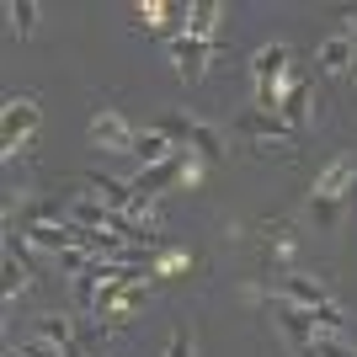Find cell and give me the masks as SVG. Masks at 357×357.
Wrapping results in <instances>:
<instances>
[{"instance_id":"1","label":"cell","mask_w":357,"mask_h":357,"mask_svg":"<svg viewBox=\"0 0 357 357\" xmlns=\"http://www.w3.org/2000/svg\"><path fill=\"white\" fill-rule=\"evenodd\" d=\"M235 134H240V139H251L261 155H283V160H294V128H288L278 112H261V107L240 112Z\"/></svg>"},{"instance_id":"2","label":"cell","mask_w":357,"mask_h":357,"mask_svg":"<svg viewBox=\"0 0 357 357\" xmlns=\"http://www.w3.org/2000/svg\"><path fill=\"white\" fill-rule=\"evenodd\" d=\"M32 128H38V96H11L6 112H0V144H6V155H16L27 144Z\"/></svg>"},{"instance_id":"3","label":"cell","mask_w":357,"mask_h":357,"mask_svg":"<svg viewBox=\"0 0 357 357\" xmlns=\"http://www.w3.org/2000/svg\"><path fill=\"white\" fill-rule=\"evenodd\" d=\"M187 16H192V6H139V27L149 32V38H160V43H176V38H187Z\"/></svg>"},{"instance_id":"4","label":"cell","mask_w":357,"mask_h":357,"mask_svg":"<svg viewBox=\"0 0 357 357\" xmlns=\"http://www.w3.org/2000/svg\"><path fill=\"white\" fill-rule=\"evenodd\" d=\"M181 176H197V165H187L181 155H171V160H160V165H144L128 187H134V197H144V203H149V197H160L165 187H171V181H181Z\"/></svg>"},{"instance_id":"5","label":"cell","mask_w":357,"mask_h":357,"mask_svg":"<svg viewBox=\"0 0 357 357\" xmlns=\"http://www.w3.org/2000/svg\"><path fill=\"white\" fill-rule=\"evenodd\" d=\"M165 48H171V64H176V75L187 86H197L203 70H208V59L219 54V43H203V38H176V43H165Z\"/></svg>"},{"instance_id":"6","label":"cell","mask_w":357,"mask_h":357,"mask_svg":"<svg viewBox=\"0 0 357 357\" xmlns=\"http://www.w3.org/2000/svg\"><path fill=\"white\" fill-rule=\"evenodd\" d=\"M91 139L102 149H118V155H134V139H139V128L123 112H96L91 118Z\"/></svg>"},{"instance_id":"7","label":"cell","mask_w":357,"mask_h":357,"mask_svg":"<svg viewBox=\"0 0 357 357\" xmlns=\"http://www.w3.org/2000/svg\"><path fill=\"white\" fill-rule=\"evenodd\" d=\"M278 298L283 304H298V310H326L331 304V294H326V283H314V278H278Z\"/></svg>"},{"instance_id":"8","label":"cell","mask_w":357,"mask_h":357,"mask_svg":"<svg viewBox=\"0 0 357 357\" xmlns=\"http://www.w3.org/2000/svg\"><path fill=\"white\" fill-rule=\"evenodd\" d=\"M278 118L288 123V128H304L310 123V80H288V91H283V102H278Z\"/></svg>"},{"instance_id":"9","label":"cell","mask_w":357,"mask_h":357,"mask_svg":"<svg viewBox=\"0 0 357 357\" xmlns=\"http://www.w3.org/2000/svg\"><path fill=\"white\" fill-rule=\"evenodd\" d=\"M352 54H357V38L352 32H336V38H326V43H320V54H314V59H320V70H352Z\"/></svg>"},{"instance_id":"10","label":"cell","mask_w":357,"mask_h":357,"mask_svg":"<svg viewBox=\"0 0 357 357\" xmlns=\"http://www.w3.org/2000/svg\"><path fill=\"white\" fill-rule=\"evenodd\" d=\"M352 181H357V160H331L314 181V197H342Z\"/></svg>"},{"instance_id":"11","label":"cell","mask_w":357,"mask_h":357,"mask_svg":"<svg viewBox=\"0 0 357 357\" xmlns=\"http://www.w3.org/2000/svg\"><path fill=\"white\" fill-rule=\"evenodd\" d=\"M134 155L144 165H160V160H171V155H176V144H171V139L160 134V128H139V139H134Z\"/></svg>"},{"instance_id":"12","label":"cell","mask_w":357,"mask_h":357,"mask_svg":"<svg viewBox=\"0 0 357 357\" xmlns=\"http://www.w3.org/2000/svg\"><path fill=\"white\" fill-rule=\"evenodd\" d=\"M6 16H11V32L22 38V43L38 32V0H11V6H6Z\"/></svg>"},{"instance_id":"13","label":"cell","mask_w":357,"mask_h":357,"mask_svg":"<svg viewBox=\"0 0 357 357\" xmlns=\"http://www.w3.org/2000/svg\"><path fill=\"white\" fill-rule=\"evenodd\" d=\"M213 22H219V6H213V0H197L192 16H187V38H203V43H213Z\"/></svg>"},{"instance_id":"14","label":"cell","mask_w":357,"mask_h":357,"mask_svg":"<svg viewBox=\"0 0 357 357\" xmlns=\"http://www.w3.org/2000/svg\"><path fill=\"white\" fill-rule=\"evenodd\" d=\"M38 342H48V347H70L75 342V326L70 320H64V314H43V320H38Z\"/></svg>"},{"instance_id":"15","label":"cell","mask_w":357,"mask_h":357,"mask_svg":"<svg viewBox=\"0 0 357 357\" xmlns=\"http://www.w3.org/2000/svg\"><path fill=\"white\" fill-rule=\"evenodd\" d=\"M187 149H197L203 160H219V155H224V134L208 128V123H192V144H187Z\"/></svg>"},{"instance_id":"16","label":"cell","mask_w":357,"mask_h":357,"mask_svg":"<svg viewBox=\"0 0 357 357\" xmlns=\"http://www.w3.org/2000/svg\"><path fill=\"white\" fill-rule=\"evenodd\" d=\"M310 219L320 224V229H336V224H342V197H314V203H310Z\"/></svg>"},{"instance_id":"17","label":"cell","mask_w":357,"mask_h":357,"mask_svg":"<svg viewBox=\"0 0 357 357\" xmlns=\"http://www.w3.org/2000/svg\"><path fill=\"white\" fill-rule=\"evenodd\" d=\"M75 342H80L91 357H96V352L107 347V326H75Z\"/></svg>"},{"instance_id":"18","label":"cell","mask_w":357,"mask_h":357,"mask_svg":"<svg viewBox=\"0 0 357 357\" xmlns=\"http://www.w3.org/2000/svg\"><path fill=\"white\" fill-rule=\"evenodd\" d=\"M160 134L171 139V144H192V123L187 118H160Z\"/></svg>"},{"instance_id":"19","label":"cell","mask_w":357,"mask_h":357,"mask_svg":"<svg viewBox=\"0 0 357 357\" xmlns=\"http://www.w3.org/2000/svg\"><path fill=\"white\" fill-rule=\"evenodd\" d=\"M314 352H320V357H357L352 347H347V342H336V336H314Z\"/></svg>"},{"instance_id":"20","label":"cell","mask_w":357,"mask_h":357,"mask_svg":"<svg viewBox=\"0 0 357 357\" xmlns=\"http://www.w3.org/2000/svg\"><path fill=\"white\" fill-rule=\"evenodd\" d=\"M6 357H59V347H48V342H22V347H11Z\"/></svg>"},{"instance_id":"21","label":"cell","mask_w":357,"mask_h":357,"mask_svg":"<svg viewBox=\"0 0 357 357\" xmlns=\"http://www.w3.org/2000/svg\"><path fill=\"white\" fill-rule=\"evenodd\" d=\"M165 357H192V336H187V331H171V342H165Z\"/></svg>"},{"instance_id":"22","label":"cell","mask_w":357,"mask_h":357,"mask_svg":"<svg viewBox=\"0 0 357 357\" xmlns=\"http://www.w3.org/2000/svg\"><path fill=\"white\" fill-rule=\"evenodd\" d=\"M347 32H352V38H357V11H352V16H347Z\"/></svg>"},{"instance_id":"23","label":"cell","mask_w":357,"mask_h":357,"mask_svg":"<svg viewBox=\"0 0 357 357\" xmlns=\"http://www.w3.org/2000/svg\"><path fill=\"white\" fill-rule=\"evenodd\" d=\"M298 357H320V352H314V347H304V352H298Z\"/></svg>"},{"instance_id":"24","label":"cell","mask_w":357,"mask_h":357,"mask_svg":"<svg viewBox=\"0 0 357 357\" xmlns=\"http://www.w3.org/2000/svg\"><path fill=\"white\" fill-rule=\"evenodd\" d=\"M352 75H357V54H352Z\"/></svg>"}]
</instances>
